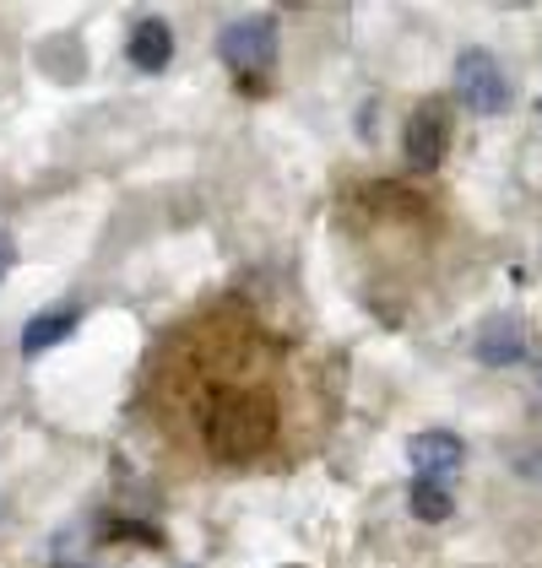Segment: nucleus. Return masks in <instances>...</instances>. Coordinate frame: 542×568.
Segmentation results:
<instances>
[{
    "label": "nucleus",
    "instance_id": "1",
    "mask_svg": "<svg viewBox=\"0 0 542 568\" xmlns=\"http://www.w3.org/2000/svg\"><path fill=\"white\" fill-rule=\"evenodd\" d=\"M277 434V412H271L267 395L255 390H223L212 417H207V449L223 460V466H244L255 460Z\"/></svg>",
    "mask_w": 542,
    "mask_h": 568
},
{
    "label": "nucleus",
    "instance_id": "2",
    "mask_svg": "<svg viewBox=\"0 0 542 568\" xmlns=\"http://www.w3.org/2000/svg\"><path fill=\"white\" fill-rule=\"evenodd\" d=\"M455 98L472 114H504L510 109V77L489 49H461L455 60Z\"/></svg>",
    "mask_w": 542,
    "mask_h": 568
},
{
    "label": "nucleus",
    "instance_id": "3",
    "mask_svg": "<svg viewBox=\"0 0 542 568\" xmlns=\"http://www.w3.org/2000/svg\"><path fill=\"white\" fill-rule=\"evenodd\" d=\"M218 54H223L228 71H244V77L267 71L277 60V17H239V22H228L218 33Z\"/></svg>",
    "mask_w": 542,
    "mask_h": 568
},
{
    "label": "nucleus",
    "instance_id": "4",
    "mask_svg": "<svg viewBox=\"0 0 542 568\" xmlns=\"http://www.w3.org/2000/svg\"><path fill=\"white\" fill-rule=\"evenodd\" d=\"M451 146V114L445 103H418L412 120H406V135H402V152L412 169H434Z\"/></svg>",
    "mask_w": 542,
    "mask_h": 568
},
{
    "label": "nucleus",
    "instance_id": "5",
    "mask_svg": "<svg viewBox=\"0 0 542 568\" xmlns=\"http://www.w3.org/2000/svg\"><path fill=\"white\" fill-rule=\"evenodd\" d=\"M406 460L418 466V477L434 481V477H451L461 471V460H466V444L445 428H434V434H412L406 438Z\"/></svg>",
    "mask_w": 542,
    "mask_h": 568
},
{
    "label": "nucleus",
    "instance_id": "6",
    "mask_svg": "<svg viewBox=\"0 0 542 568\" xmlns=\"http://www.w3.org/2000/svg\"><path fill=\"white\" fill-rule=\"evenodd\" d=\"M478 363H489V368H510V363H521L526 357V331H521V320H489L483 331H478Z\"/></svg>",
    "mask_w": 542,
    "mask_h": 568
},
{
    "label": "nucleus",
    "instance_id": "7",
    "mask_svg": "<svg viewBox=\"0 0 542 568\" xmlns=\"http://www.w3.org/2000/svg\"><path fill=\"white\" fill-rule=\"evenodd\" d=\"M131 65L141 71H163L169 60H174V28L169 22H158V17H147V22H136L131 28Z\"/></svg>",
    "mask_w": 542,
    "mask_h": 568
},
{
    "label": "nucleus",
    "instance_id": "8",
    "mask_svg": "<svg viewBox=\"0 0 542 568\" xmlns=\"http://www.w3.org/2000/svg\"><path fill=\"white\" fill-rule=\"evenodd\" d=\"M77 325H82V314H77V308H49V314H33V320L22 325V352H28V357H39V352L60 347Z\"/></svg>",
    "mask_w": 542,
    "mask_h": 568
},
{
    "label": "nucleus",
    "instance_id": "9",
    "mask_svg": "<svg viewBox=\"0 0 542 568\" xmlns=\"http://www.w3.org/2000/svg\"><path fill=\"white\" fill-rule=\"evenodd\" d=\"M451 493H445V487H440V481H412V515H418V520L423 525H440V520H451Z\"/></svg>",
    "mask_w": 542,
    "mask_h": 568
},
{
    "label": "nucleus",
    "instance_id": "10",
    "mask_svg": "<svg viewBox=\"0 0 542 568\" xmlns=\"http://www.w3.org/2000/svg\"><path fill=\"white\" fill-rule=\"evenodd\" d=\"M510 471H515V477H526V481H538V487H542V444H538V449H521V455L510 460Z\"/></svg>",
    "mask_w": 542,
    "mask_h": 568
},
{
    "label": "nucleus",
    "instance_id": "11",
    "mask_svg": "<svg viewBox=\"0 0 542 568\" xmlns=\"http://www.w3.org/2000/svg\"><path fill=\"white\" fill-rule=\"evenodd\" d=\"M17 265V244H11V233L0 227V282H6V271Z\"/></svg>",
    "mask_w": 542,
    "mask_h": 568
},
{
    "label": "nucleus",
    "instance_id": "12",
    "mask_svg": "<svg viewBox=\"0 0 542 568\" xmlns=\"http://www.w3.org/2000/svg\"><path fill=\"white\" fill-rule=\"evenodd\" d=\"M538 406H542V368H538Z\"/></svg>",
    "mask_w": 542,
    "mask_h": 568
},
{
    "label": "nucleus",
    "instance_id": "13",
    "mask_svg": "<svg viewBox=\"0 0 542 568\" xmlns=\"http://www.w3.org/2000/svg\"><path fill=\"white\" fill-rule=\"evenodd\" d=\"M60 568H77V564H60Z\"/></svg>",
    "mask_w": 542,
    "mask_h": 568
},
{
    "label": "nucleus",
    "instance_id": "14",
    "mask_svg": "<svg viewBox=\"0 0 542 568\" xmlns=\"http://www.w3.org/2000/svg\"><path fill=\"white\" fill-rule=\"evenodd\" d=\"M538 109H542V103H538Z\"/></svg>",
    "mask_w": 542,
    "mask_h": 568
}]
</instances>
